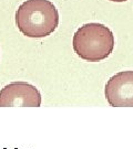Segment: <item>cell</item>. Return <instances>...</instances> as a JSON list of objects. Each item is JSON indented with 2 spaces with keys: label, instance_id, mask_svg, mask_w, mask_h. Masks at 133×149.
<instances>
[{
  "label": "cell",
  "instance_id": "1",
  "mask_svg": "<svg viewBox=\"0 0 133 149\" xmlns=\"http://www.w3.org/2000/svg\"><path fill=\"white\" fill-rule=\"evenodd\" d=\"M16 26L23 36L40 39L50 36L59 24V12L49 0H26L16 11Z\"/></svg>",
  "mask_w": 133,
  "mask_h": 149
},
{
  "label": "cell",
  "instance_id": "2",
  "mask_svg": "<svg viewBox=\"0 0 133 149\" xmlns=\"http://www.w3.org/2000/svg\"><path fill=\"white\" fill-rule=\"evenodd\" d=\"M115 44L113 32L104 24L91 22L75 31L72 40L77 55L89 62L106 60L113 52Z\"/></svg>",
  "mask_w": 133,
  "mask_h": 149
},
{
  "label": "cell",
  "instance_id": "3",
  "mask_svg": "<svg viewBox=\"0 0 133 149\" xmlns=\"http://www.w3.org/2000/svg\"><path fill=\"white\" fill-rule=\"evenodd\" d=\"M41 94L37 87L27 82H12L0 91V107H39Z\"/></svg>",
  "mask_w": 133,
  "mask_h": 149
},
{
  "label": "cell",
  "instance_id": "4",
  "mask_svg": "<svg viewBox=\"0 0 133 149\" xmlns=\"http://www.w3.org/2000/svg\"><path fill=\"white\" fill-rule=\"evenodd\" d=\"M104 95L113 107H133V71H122L111 76Z\"/></svg>",
  "mask_w": 133,
  "mask_h": 149
},
{
  "label": "cell",
  "instance_id": "5",
  "mask_svg": "<svg viewBox=\"0 0 133 149\" xmlns=\"http://www.w3.org/2000/svg\"><path fill=\"white\" fill-rule=\"evenodd\" d=\"M110 1H113V2H124V1H128V0H110Z\"/></svg>",
  "mask_w": 133,
  "mask_h": 149
},
{
  "label": "cell",
  "instance_id": "6",
  "mask_svg": "<svg viewBox=\"0 0 133 149\" xmlns=\"http://www.w3.org/2000/svg\"><path fill=\"white\" fill-rule=\"evenodd\" d=\"M4 149H7V148H4Z\"/></svg>",
  "mask_w": 133,
  "mask_h": 149
},
{
  "label": "cell",
  "instance_id": "7",
  "mask_svg": "<svg viewBox=\"0 0 133 149\" xmlns=\"http://www.w3.org/2000/svg\"><path fill=\"white\" fill-rule=\"evenodd\" d=\"M16 149H17V148H16Z\"/></svg>",
  "mask_w": 133,
  "mask_h": 149
}]
</instances>
